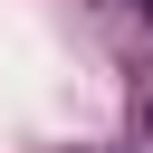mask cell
<instances>
[{
  "label": "cell",
  "mask_w": 153,
  "mask_h": 153,
  "mask_svg": "<svg viewBox=\"0 0 153 153\" xmlns=\"http://www.w3.org/2000/svg\"><path fill=\"white\" fill-rule=\"evenodd\" d=\"M134 143H153V76H143V96H134Z\"/></svg>",
  "instance_id": "6da1fadb"
},
{
  "label": "cell",
  "mask_w": 153,
  "mask_h": 153,
  "mask_svg": "<svg viewBox=\"0 0 153 153\" xmlns=\"http://www.w3.org/2000/svg\"><path fill=\"white\" fill-rule=\"evenodd\" d=\"M115 10H134V19H143V29H153V0H115Z\"/></svg>",
  "instance_id": "7a4b0ae2"
}]
</instances>
